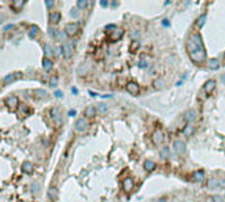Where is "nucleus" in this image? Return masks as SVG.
Segmentation results:
<instances>
[{"instance_id":"28","label":"nucleus","mask_w":225,"mask_h":202,"mask_svg":"<svg viewBox=\"0 0 225 202\" xmlns=\"http://www.w3.org/2000/svg\"><path fill=\"white\" fill-rule=\"evenodd\" d=\"M96 110H97V113H100V114H106L107 112H108V105H107V104H104V103L97 104Z\"/></svg>"},{"instance_id":"32","label":"nucleus","mask_w":225,"mask_h":202,"mask_svg":"<svg viewBox=\"0 0 225 202\" xmlns=\"http://www.w3.org/2000/svg\"><path fill=\"white\" fill-rule=\"evenodd\" d=\"M76 7L79 9H86L88 7V2H87V0H78V2H76Z\"/></svg>"},{"instance_id":"49","label":"nucleus","mask_w":225,"mask_h":202,"mask_svg":"<svg viewBox=\"0 0 225 202\" xmlns=\"http://www.w3.org/2000/svg\"><path fill=\"white\" fill-rule=\"evenodd\" d=\"M158 202H166V200H164V198H161L160 201H158Z\"/></svg>"},{"instance_id":"5","label":"nucleus","mask_w":225,"mask_h":202,"mask_svg":"<svg viewBox=\"0 0 225 202\" xmlns=\"http://www.w3.org/2000/svg\"><path fill=\"white\" fill-rule=\"evenodd\" d=\"M61 51H62V57L65 59H70L74 54V47L71 43H65L61 46Z\"/></svg>"},{"instance_id":"24","label":"nucleus","mask_w":225,"mask_h":202,"mask_svg":"<svg viewBox=\"0 0 225 202\" xmlns=\"http://www.w3.org/2000/svg\"><path fill=\"white\" fill-rule=\"evenodd\" d=\"M204 172L203 171H196L194 175H192V178H194V181L195 182H201L203 180H204Z\"/></svg>"},{"instance_id":"7","label":"nucleus","mask_w":225,"mask_h":202,"mask_svg":"<svg viewBox=\"0 0 225 202\" xmlns=\"http://www.w3.org/2000/svg\"><path fill=\"white\" fill-rule=\"evenodd\" d=\"M127 92L132 96H137L140 93V86L136 81H129L127 83Z\"/></svg>"},{"instance_id":"17","label":"nucleus","mask_w":225,"mask_h":202,"mask_svg":"<svg viewBox=\"0 0 225 202\" xmlns=\"http://www.w3.org/2000/svg\"><path fill=\"white\" fill-rule=\"evenodd\" d=\"M24 5H25L24 0H15V2L11 3V8H12L15 12H19V11H21V8H23Z\"/></svg>"},{"instance_id":"45","label":"nucleus","mask_w":225,"mask_h":202,"mask_svg":"<svg viewBox=\"0 0 225 202\" xmlns=\"http://www.w3.org/2000/svg\"><path fill=\"white\" fill-rule=\"evenodd\" d=\"M71 92H73L74 94H78V88H74L73 87V88H71Z\"/></svg>"},{"instance_id":"1","label":"nucleus","mask_w":225,"mask_h":202,"mask_svg":"<svg viewBox=\"0 0 225 202\" xmlns=\"http://www.w3.org/2000/svg\"><path fill=\"white\" fill-rule=\"evenodd\" d=\"M187 51L190 55V59L195 64H203L207 60V53L204 49V43H203L201 36L199 33H194V34L190 36L188 41H187Z\"/></svg>"},{"instance_id":"38","label":"nucleus","mask_w":225,"mask_h":202,"mask_svg":"<svg viewBox=\"0 0 225 202\" xmlns=\"http://www.w3.org/2000/svg\"><path fill=\"white\" fill-rule=\"evenodd\" d=\"M50 86H52V87H57V86H58V79H57L56 76L52 77V80H50Z\"/></svg>"},{"instance_id":"33","label":"nucleus","mask_w":225,"mask_h":202,"mask_svg":"<svg viewBox=\"0 0 225 202\" xmlns=\"http://www.w3.org/2000/svg\"><path fill=\"white\" fill-rule=\"evenodd\" d=\"M58 34H59V32H57L56 28H49V36L53 37V38H58Z\"/></svg>"},{"instance_id":"3","label":"nucleus","mask_w":225,"mask_h":202,"mask_svg":"<svg viewBox=\"0 0 225 202\" xmlns=\"http://www.w3.org/2000/svg\"><path fill=\"white\" fill-rule=\"evenodd\" d=\"M4 104H5V106H7L9 110H16L19 108V105H20L19 99L16 96H8L7 99L4 100Z\"/></svg>"},{"instance_id":"29","label":"nucleus","mask_w":225,"mask_h":202,"mask_svg":"<svg viewBox=\"0 0 225 202\" xmlns=\"http://www.w3.org/2000/svg\"><path fill=\"white\" fill-rule=\"evenodd\" d=\"M138 49H140V42L137 41V40H133V41H132V43H130L129 51H130V53H136Z\"/></svg>"},{"instance_id":"43","label":"nucleus","mask_w":225,"mask_h":202,"mask_svg":"<svg viewBox=\"0 0 225 202\" xmlns=\"http://www.w3.org/2000/svg\"><path fill=\"white\" fill-rule=\"evenodd\" d=\"M54 96L58 97V99H61L62 97V92L61 91H56V92H54Z\"/></svg>"},{"instance_id":"20","label":"nucleus","mask_w":225,"mask_h":202,"mask_svg":"<svg viewBox=\"0 0 225 202\" xmlns=\"http://www.w3.org/2000/svg\"><path fill=\"white\" fill-rule=\"evenodd\" d=\"M144 168H145V171H147V172H153L157 168V164H155V161H153V160H145Z\"/></svg>"},{"instance_id":"31","label":"nucleus","mask_w":225,"mask_h":202,"mask_svg":"<svg viewBox=\"0 0 225 202\" xmlns=\"http://www.w3.org/2000/svg\"><path fill=\"white\" fill-rule=\"evenodd\" d=\"M161 158L162 159H169L170 158V148L166 147V146L161 148Z\"/></svg>"},{"instance_id":"40","label":"nucleus","mask_w":225,"mask_h":202,"mask_svg":"<svg viewBox=\"0 0 225 202\" xmlns=\"http://www.w3.org/2000/svg\"><path fill=\"white\" fill-rule=\"evenodd\" d=\"M15 28V25L13 24H9V25H7V26H4V30L7 32V30H11V29H13Z\"/></svg>"},{"instance_id":"37","label":"nucleus","mask_w":225,"mask_h":202,"mask_svg":"<svg viewBox=\"0 0 225 202\" xmlns=\"http://www.w3.org/2000/svg\"><path fill=\"white\" fill-rule=\"evenodd\" d=\"M212 201H213V202H224L223 197H221V195H218V194H216V195H213V198H212Z\"/></svg>"},{"instance_id":"22","label":"nucleus","mask_w":225,"mask_h":202,"mask_svg":"<svg viewBox=\"0 0 225 202\" xmlns=\"http://www.w3.org/2000/svg\"><path fill=\"white\" fill-rule=\"evenodd\" d=\"M218 67H220V60L217 58H213L208 62V68L209 70H218Z\"/></svg>"},{"instance_id":"47","label":"nucleus","mask_w":225,"mask_h":202,"mask_svg":"<svg viewBox=\"0 0 225 202\" xmlns=\"http://www.w3.org/2000/svg\"><path fill=\"white\" fill-rule=\"evenodd\" d=\"M162 24H163L164 26H167V25H170V22H169V20H166V19H164V20H163V22H162Z\"/></svg>"},{"instance_id":"2","label":"nucleus","mask_w":225,"mask_h":202,"mask_svg":"<svg viewBox=\"0 0 225 202\" xmlns=\"http://www.w3.org/2000/svg\"><path fill=\"white\" fill-rule=\"evenodd\" d=\"M21 77H23V72H11V74L5 75L3 77V84H4V86H7V84L13 83L16 80L21 79Z\"/></svg>"},{"instance_id":"44","label":"nucleus","mask_w":225,"mask_h":202,"mask_svg":"<svg viewBox=\"0 0 225 202\" xmlns=\"http://www.w3.org/2000/svg\"><path fill=\"white\" fill-rule=\"evenodd\" d=\"M140 67H141V68H145V67H146V60H141L140 62Z\"/></svg>"},{"instance_id":"46","label":"nucleus","mask_w":225,"mask_h":202,"mask_svg":"<svg viewBox=\"0 0 225 202\" xmlns=\"http://www.w3.org/2000/svg\"><path fill=\"white\" fill-rule=\"evenodd\" d=\"M108 4H109L108 2H100V5H101V7H108Z\"/></svg>"},{"instance_id":"15","label":"nucleus","mask_w":225,"mask_h":202,"mask_svg":"<svg viewBox=\"0 0 225 202\" xmlns=\"http://www.w3.org/2000/svg\"><path fill=\"white\" fill-rule=\"evenodd\" d=\"M184 120L187 121L188 123H191V122H194L195 120H196V112L194 110V109H190V110H187L184 113Z\"/></svg>"},{"instance_id":"26","label":"nucleus","mask_w":225,"mask_h":202,"mask_svg":"<svg viewBox=\"0 0 225 202\" xmlns=\"http://www.w3.org/2000/svg\"><path fill=\"white\" fill-rule=\"evenodd\" d=\"M33 93H34V96L37 99H46L47 97V92L45 89H36V91H33Z\"/></svg>"},{"instance_id":"39","label":"nucleus","mask_w":225,"mask_h":202,"mask_svg":"<svg viewBox=\"0 0 225 202\" xmlns=\"http://www.w3.org/2000/svg\"><path fill=\"white\" fill-rule=\"evenodd\" d=\"M70 15L73 16V17H76V16H78V9H76V8H73V9L70 11Z\"/></svg>"},{"instance_id":"30","label":"nucleus","mask_w":225,"mask_h":202,"mask_svg":"<svg viewBox=\"0 0 225 202\" xmlns=\"http://www.w3.org/2000/svg\"><path fill=\"white\" fill-rule=\"evenodd\" d=\"M205 20H207V13H203L200 17L196 20V25H197V28H203V25L205 24Z\"/></svg>"},{"instance_id":"34","label":"nucleus","mask_w":225,"mask_h":202,"mask_svg":"<svg viewBox=\"0 0 225 202\" xmlns=\"http://www.w3.org/2000/svg\"><path fill=\"white\" fill-rule=\"evenodd\" d=\"M43 49H45V58H49L50 55H53V49L49 46V45H45V47Z\"/></svg>"},{"instance_id":"48","label":"nucleus","mask_w":225,"mask_h":202,"mask_svg":"<svg viewBox=\"0 0 225 202\" xmlns=\"http://www.w3.org/2000/svg\"><path fill=\"white\" fill-rule=\"evenodd\" d=\"M221 83H223V84H225V74H223V75H221Z\"/></svg>"},{"instance_id":"36","label":"nucleus","mask_w":225,"mask_h":202,"mask_svg":"<svg viewBox=\"0 0 225 202\" xmlns=\"http://www.w3.org/2000/svg\"><path fill=\"white\" fill-rule=\"evenodd\" d=\"M163 84H164V81L161 80V79H160V80H155V81H154V87H155L157 89H162V88H163Z\"/></svg>"},{"instance_id":"35","label":"nucleus","mask_w":225,"mask_h":202,"mask_svg":"<svg viewBox=\"0 0 225 202\" xmlns=\"http://www.w3.org/2000/svg\"><path fill=\"white\" fill-rule=\"evenodd\" d=\"M30 190H32V193H34V194L38 193V190H40V184H38V182H33Z\"/></svg>"},{"instance_id":"50","label":"nucleus","mask_w":225,"mask_h":202,"mask_svg":"<svg viewBox=\"0 0 225 202\" xmlns=\"http://www.w3.org/2000/svg\"><path fill=\"white\" fill-rule=\"evenodd\" d=\"M224 58H225V53H224Z\"/></svg>"},{"instance_id":"27","label":"nucleus","mask_w":225,"mask_h":202,"mask_svg":"<svg viewBox=\"0 0 225 202\" xmlns=\"http://www.w3.org/2000/svg\"><path fill=\"white\" fill-rule=\"evenodd\" d=\"M38 26H36V25H32V28L29 29V33H28V36H29V38L30 40H34V38L37 37V34H38Z\"/></svg>"},{"instance_id":"8","label":"nucleus","mask_w":225,"mask_h":202,"mask_svg":"<svg viewBox=\"0 0 225 202\" xmlns=\"http://www.w3.org/2000/svg\"><path fill=\"white\" fill-rule=\"evenodd\" d=\"M151 139H153V143H154L155 146L162 144V143H163V141H164V135H163L162 130H155L154 133H153Z\"/></svg>"},{"instance_id":"42","label":"nucleus","mask_w":225,"mask_h":202,"mask_svg":"<svg viewBox=\"0 0 225 202\" xmlns=\"http://www.w3.org/2000/svg\"><path fill=\"white\" fill-rule=\"evenodd\" d=\"M75 114H76V110H75V109H70V110H69V116H70V117H74Z\"/></svg>"},{"instance_id":"11","label":"nucleus","mask_w":225,"mask_h":202,"mask_svg":"<svg viewBox=\"0 0 225 202\" xmlns=\"http://www.w3.org/2000/svg\"><path fill=\"white\" fill-rule=\"evenodd\" d=\"M123 189H124V192H127V193H130L132 190L134 189V181L132 180L130 177H127V178H124V180H123Z\"/></svg>"},{"instance_id":"25","label":"nucleus","mask_w":225,"mask_h":202,"mask_svg":"<svg viewBox=\"0 0 225 202\" xmlns=\"http://www.w3.org/2000/svg\"><path fill=\"white\" fill-rule=\"evenodd\" d=\"M183 134H184L186 137H192L194 134H195V127L191 125V123H188V125L186 126V129L183 130Z\"/></svg>"},{"instance_id":"13","label":"nucleus","mask_w":225,"mask_h":202,"mask_svg":"<svg viewBox=\"0 0 225 202\" xmlns=\"http://www.w3.org/2000/svg\"><path fill=\"white\" fill-rule=\"evenodd\" d=\"M204 91H205V93H212L213 91H215V88H216V81L213 80V79H211V80H208V81H205V84H204Z\"/></svg>"},{"instance_id":"21","label":"nucleus","mask_w":225,"mask_h":202,"mask_svg":"<svg viewBox=\"0 0 225 202\" xmlns=\"http://www.w3.org/2000/svg\"><path fill=\"white\" fill-rule=\"evenodd\" d=\"M21 169H23V172L24 173H32L33 172V164L30 161H24L23 163V165H21Z\"/></svg>"},{"instance_id":"23","label":"nucleus","mask_w":225,"mask_h":202,"mask_svg":"<svg viewBox=\"0 0 225 202\" xmlns=\"http://www.w3.org/2000/svg\"><path fill=\"white\" fill-rule=\"evenodd\" d=\"M42 68L45 71H50L53 68V60H50L49 58H43L42 59Z\"/></svg>"},{"instance_id":"12","label":"nucleus","mask_w":225,"mask_h":202,"mask_svg":"<svg viewBox=\"0 0 225 202\" xmlns=\"http://www.w3.org/2000/svg\"><path fill=\"white\" fill-rule=\"evenodd\" d=\"M47 197L50 201H57L58 200V188L52 185V187L47 189Z\"/></svg>"},{"instance_id":"18","label":"nucleus","mask_w":225,"mask_h":202,"mask_svg":"<svg viewBox=\"0 0 225 202\" xmlns=\"http://www.w3.org/2000/svg\"><path fill=\"white\" fill-rule=\"evenodd\" d=\"M61 110H59V108H53L52 110H50V117L53 118V121H57V122H59L61 121Z\"/></svg>"},{"instance_id":"41","label":"nucleus","mask_w":225,"mask_h":202,"mask_svg":"<svg viewBox=\"0 0 225 202\" xmlns=\"http://www.w3.org/2000/svg\"><path fill=\"white\" fill-rule=\"evenodd\" d=\"M45 5L47 8H53L54 7V2H45Z\"/></svg>"},{"instance_id":"14","label":"nucleus","mask_w":225,"mask_h":202,"mask_svg":"<svg viewBox=\"0 0 225 202\" xmlns=\"http://www.w3.org/2000/svg\"><path fill=\"white\" fill-rule=\"evenodd\" d=\"M96 113H97V110H96V108L94 105H88L83 112V114L87 117V118H92V117H95Z\"/></svg>"},{"instance_id":"9","label":"nucleus","mask_w":225,"mask_h":202,"mask_svg":"<svg viewBox=\"0 0 225 202\" xmlns=\"http://www.w3.org/2000/svg\"><path fill=\"white\" fill-rule=\"evenodd\" d=\"M75 130L76 131H79V133H82V131H84L86 129H87V126H88V122H87V120L86 118H78L75 121Z\"/></svg>"},{"instance_id":"4","label":"nucleus","mask_w":225,"mask_h":202,"mask_svg":"<svg viewBox=\"0 0 225 202\" xmlns=\"http://www.w3.org/2000/svg\"><path fill=\"white\" fill-rule=\"evenodd\" d=\"M78 30H79V25L76 24V22H69V24L65 26V33H66V36H69V37L75 36L76 33H78Z\"/></svg>"},{"instance_id":"10","label":"nucleus","mask_w":225,"mask_h":202,"mask_svg":"<svg viewBox=\"0 0 225 202\" xmlns=\"http://www.w3.org/2000/svg\"><path fill=\"white\" fill-rule=\"evenodd\" d=\"M174 151L177 152L178 155H183L186 152V143L183 141H180V139H178V141H175L174 142Z\"/></svg>"},{"instance_id":"6","label":"nucleus","mask_w":225,"mask_h":202,"mask_svg":"<svg viewBox=\"0 0 225 202\" xmlns=\"http://www.w3.org/2000/svg\"><path fill=\"white\" fill-rule=\"evenodd\" d=\"M123 36H124V30L121 29V28H116L115 30L109 32V37L108 38H109V41H111V42H116L119 40H121Z\"/></svg>"},{"instance_id":"19","label":"nucleus","mask_w":225,"mask_h":202,"mask_svg":"<svg viewBox=\"0 0 225 202\" xmlns=\"http://www.w3.org/2000/svg\"><path fill=\"white\" fill-rule=\"evenodd\" d=\"M207 187H208V189H212V190L217 189L220 187V180H218V178H209L207 182Z\"/></svg>"},{"instance_id":"16","label":"nucleus","mask_w":225,"mask_h":202,"mask_svg":"<svg viewBox=\"0 0 225 202\" xmlns=\"http://www.w3.org/2000/svg\"><path fill=\"white\" fill-rule=\"evenodd\" d=\"M49 21H50V24H53V25L58 24V22L61 21V13L59 12H50V15H49Z\"/></svg>"}]
</instances>
